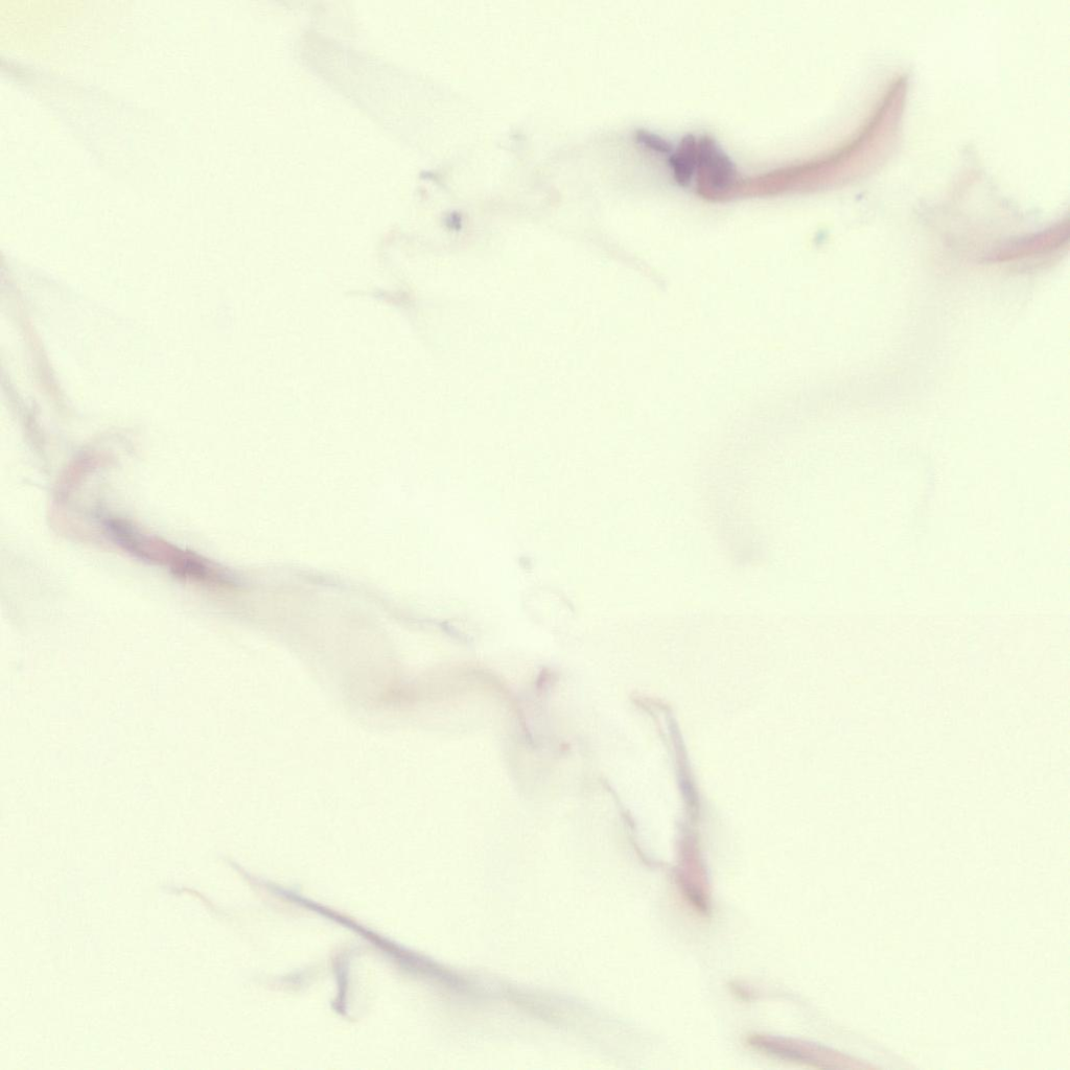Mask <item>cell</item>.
<instances>
[{
    "label": "cell",
    "mask_w": 1070,
    "mask_h": 1070,
    "mask_svg": "<svg viewBox=\"0 0 1070 1070\" xmlns=\"http://www.w3.org/2000/svg\"><path fill=\"white\" fill-rule=\"evenodd\" d=\"M108 529L120 545L128 551L144 560L167 565L177 575L208 584L225 585L228 583V579L220 570L201 560L197 555L180 551L167 543L162 544L118 521H110Z\"/></svg>",
    "instance_id": "cell-1"
},
{
    "label": "cell",
    "mask_w": 1070,
    "mask_h": 1070,
    "mask_svg": "<svg viewBox=\"0 0 1070 1070\" xmlns=\"http://www.w3.org/2000/svg\"><path fill=\"white\" fill-rule=\"evenodd\" d=\"M747 1043L752 1050L764 1056L813 1068L863 1069L871 1067L827 1046L792 1037L755 1034L748 1038Z\"/></svg>",
    "instance_id": "cell-2"
},
{
    "label": "cell",
    "mask_w": 1070,
    "mask_h": 1070,
    "mask_svg": "<svg viewBox=\"0 0 1070 1070\" xmlns=\"http://www.w3.org/2000/svg\"><path fill=\"white\" fill-rule=\"evenodd\" d=\"M701 172L707 189L727 191L736 180V170L730 158L709 137L697 141V172Z\"/></svg>",
    "instance_id": "cell-3"
},
{
    "label": "cell",
    "mask_w": 1070,
    "mask_h": 1070,
    "mask_svg": "<svg viewBox=\"0 0 1070 1070\" xmlns=\"http://www.w3.org/2000/svg\"><path fill=\"white\" fill-rule=\"evenodd\" d=\"M674 179L683 186H688L697 171V139L686 136L678 150L669 159Z\"/></svg>",
    "instance_id": "cell-4"
},
{
    "label": "cell",
    "mask_w": 1070,
    "mask_h": 1070,
    "mask_svg": "<svg viewBox=\"0 0 1070 1070\" xmlns=\"http://www.w3.org/2000/svg\"><path fill=\"white\" fill-rule=\"evenodd\" d=\"M1063 240V234L1059 231L1056 235L1051 234L1030 242H1023L1021 244L1010 246L1006 250L1000 251L997 254L996 261L1007 262L1019 258L1030 257L1032 254L1051 250L1061 245Z\"/></svg>",
    "instance_id": "cell-5"
},
{
    "label": "cell",
    "mask_w": 1070,
    "mask_h": 1070,
    "mask_svg": "<svg viewBox=\"0 0 1070 1070\" xmlns=\"http://www.w3.org/2000/svg\"><path fill=\"white\" fill-rule=\"evenodd\" d=\"M637 138L640 144L644 145L646 148L654 150L655 152L665 154L672 152L671 145L659 135L646 131H640L637 134Z\"/></svg>",
    "instance_id": "cell-6"
}]
</instances>
